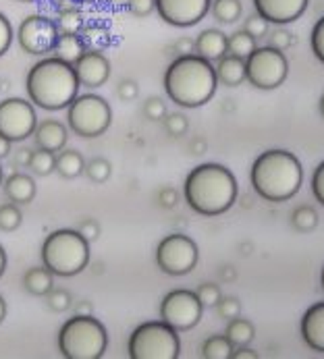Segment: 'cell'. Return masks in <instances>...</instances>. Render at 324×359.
Here are the masks:
<instances>
[{
    "mask_svg": "<svg viewBox=\"0 0 324 359\" xmlns=\"http://www.w3.org/2000/svg\"><path fill=\"white\" fill-rule=\"evenodd\" d=\"M323 289H324V268H323Z\"/></svg>",
    "mask_w": 324,
    "mask_h": 359,
    "instance_id": "obj_62",
    "label": "cell"
},
{
    "mask_svg": "<svg viewBox=\"0 0 324 359\" xmlns=\"http://www.w3.org/2000/svg\"><path fill=\"white\" fill-rule=\"evenodd\" d=\"M127 8L133 17L146 19L156 11V0H127Z\"/></svg>",
    "mask_w": 324,
    "mask_h": 359,
    "instance_id": "obj_42",
    "label": "cell"
},
{
    "mask_svg": "<svg viewBox=\"0 0 324 359\" xmlns=\"http://www.w3.org/2000/svg\"><path fill=\"white\" fill-rule=\"evenodd\" d=\"M46 304H48V308L53 309V311L60 313V311H67V309L73 306V297H71V293L65 291V289H53V291L46 295Z\"/></svg>",
    "mask_w": 324,
    "mask_h": 359,
    "instance_id": "obj_37",
    "label": "cell"
},
{
    "mask_svg": "<svg viewBox=\"0 0 324 359\" xmlns=\"http://www.w3.org/2000/svg\"><path fill=\"white\" fill-rule=\"evenodd\" d=\"M269 21L264 17H260L258 13H254L252 17L245 19V25H243V32H248L254 40H262L269 36Z\"/></svg>",
    "mask_w": 324,
    "mask_h": 359,
    "instance_id": "obj_36",
    "label": "cell"
},
{
    "mask_svg": "<svg viewBox=\"0 0 324 359\" xmlns=\"http://www.w3.org/2000/svg\"><path fill=\"white\" fill-rule=\"evenodd\" d=\"M32 152H34V150H29V148H21V150H17V152H15V164H17L19 168H25V166H29Z\"/></svg>",
    "mask_w": 324,
    "mask_h": 359,
    "instance_id": "obj_50",
    "label": "cell"
},
{
    "mask_svg": "<svg viewBox=\"0 0 324 359\" xmlns=\"http://www.w3.org/2000/svg\"><path fill=\"white\" fill-rule=\"evenodd\" d=\"M8 154H11V142H8L6 137H2V135H0V160H2V158H6Z\"/></svg>",
    "mask_w": 324,
    "mask_h": 359,
    "instance_id": "obj_53",
    "label": "cell"
},
{
    "mask_svg": "<svg viewBox=\"0 0 324 359\" xmlns=\"http://www.w3.org/2000/svg\"><path fill=\"white\" fill-rule=\"evenodd\" d=\"M56 29L58 34H67V36H79L81 27L86 25L83 13L77 6H65L56 13L54 17Z\"/></svg>",
    "mask_w": 324,
    "mask_h": 359,
    "instance_id": "obj_25",
    "label": "cell"
},
{
    "mask_svg": "<svg viewBox=\"0 0 324 359\" xmlns=\"http://www.w3.org/2000/svg\"><path fill=\"white\" fill-rule=\"evenodd\" d=\"M58 29L56 23L50 17L44 15H29L25 17L19 27H17V42L21 50L32 54V56H46L54 50L56 40H58Z\"/></svg>",
    "mask_w": 324,
    "mask_h": 359,
    "instance_id": "obj_13",
    "label": "cell"
},
{
    "mask_svg": "<svg viewBox=\"0 0 324 359\" xmlns=\"http://www.w3.org/2000/svg\"><path fill=\"white\" fill-rule=\"evenodd\" d=\"M71 2H94V0H71Z\"/></svg>",
    "mask_w": 324,
    "mask_h": 359,
    "instance_id": "obj_59",
    "label": "cell"
},
{
    "mask_svg": "<svg viewBox=\"0 0 324 359\" xmlns=\"http://www.w3.org/2000/svg\"><path fill=\"white\" fill-rule=\"evenodd\" d=\"M173 50L177 56H185V54H196V40L191 38H179L173 44Z\"/></svg>",
    "mask_w": 324,
    "mask_h": 359,
    "instance_id": "obj_49",
    "label": "cell"
},
{
    "mask_svg": "<svg viewBox=\"0 0 324 359\" xmlns=\"http://www.w3.org/2000/svg\"><path fill=\"white\" fill-rule=\"evenodd\" d=\"M241 0H212L210 4V13L218 23L231 25L241 17Z\"/></svg>",
    "mask_w": 324,
    "mask_h": 359,
    "instance_id": "obj_28",
    "label": "cell"
},
{
    "mask_svg": "<svg viewBox=\"0 0 324 359\" xmlns=\"http://www.w3.org/2000/svg\"><path fill=\"white\" fill-rule=\"evenodd\" d=\"M77 313H92V304H88V302H81V304L77 306Z\"/></svg>",
    "mask_w": 324,
    "mask_h": 359,
    "instance_id": "obj_55",
    "label": "cell"
},
{
    "mask_svg": "<svg viewBox=\"0 0 324 359\" xmlns=\"http://www.w3.org/2000/svg\"><path fill=\"white\" fill-rule=\"evenodd\" d=\"M231 359H258V353L254 349H250L248 345L245 347H235L233 353H231Z\"/></svg>",
    "mask_w": 324,
    "mask_h": 359,
    "instance_id": "obj_51",
    "label": "cell"
},
{
    "mask_svg": "<svg viewBox=\"0 0 324 359\" xmlns=\"http://www.w3.org/2000/svg\"><path fill=\"white\" fill-rule=\"evenodd\" d=\"M83 52V44L79 40V36H67V34H60L58 40H56V46H54L53 54L56 58L65 60V62H75Z\"/></svg>",
    "mask_w": 324,
    "mask_h": 359,
    "instance_id": "obj_27",
    "label": "cell"
},
{
    "mask_svg": "<svg viewBox=\"0 0 324 359\" xmlns=\"http://www.w3.org/2000/svg\"><path fill=\"white\" fill-rule=\"evenodd\" d=\"M13 40H15L13 25H11V21L6 19V15H4V13H0V56H4V54L8 52L11 44H13Z\"/></svg>",
    "mask_w": 324,
    "mask_h": 359,
    "instance_id": "obj_44",
    "label": "cell"
},
{
    "mask_svg": "<svg viewBox=\"0 0 324 359\" xmlns=\"http://www.w3.org/2000/svg\"><path fill=\"white\" fill-rule=\"evenodd\" d=\"M6 262H8L6 252H4V248L0 245V278H2V274H4V270H6Z\"/></svg>",
    "mask_w": 324,
    "mask_h": 359,
    "instance_id": "obj_54",
    "label": "cell"
},
{
    "mask_svg": "<svg viewBox=\"0 0 324 359\" xmlns=\"http://www.w3.org/2000/svg\"><path fill=\"white\" fill-rule=\"evenodd\" d=\"M206 150H208L206 140H202V137H194V140H191V144H189V152H191V154L202 156Z\"/></svg>",
    "mask_w": 324,
    "mask_h": 359,
    "instance_id": "obj_52",
    "label": "cell"
},
{
    "mask_svg": "<svg viewBox=\"0 0 324 359\" xmlns=\"http://www.w3.org/2000/svg\"><path fill=\"white\" fill-rule=\"evenodd\" d=\"M4 318H6V302H4L2 295H0V324L4 322Z\"/></svg>",
    "mask_w": 324,
    "mask_h": 359,
    "instance_id": "obj_57",
    "label": "cell"
},
{
    "mask_svg": "<svg viewBox=\"0 0 324 359\" xmlns=\"http://www.w3.org/2000/svg\"><path fill=\"white\" fill-rule=\"evenodd\" d=\"M233 349L235 347L231 345V341L224 334H215V337L204 341L200 355L204 359H231Z\"/></svg>",
    "mask_w": 324,
    "mask_h": 359,
    "instance_id": "obj_29",
    "label": "cell"
},
{
    "mask_svg": "<svg viewBox=\"0 0 324 359\" xmlns=\"http://www.w3.org/2000/svg\"><path fill=\"white\" fill-rule=\"evenodd\" d=\"M73 69L79 79V86L88 90L102 88L110 79V60L108 56H104V52L83 50L81 56L73 62Z\"/></svg>",
    "mask_w": 324,
    "mask_h": 359,
    "instance_id": "obj_15",
    "label": "cell"
},
{
    "mask_svg": "<svg viewBox=\"0 0 324 359\" xmlns=\"http://www.w3.org/2000/svg\"><path fill=\"white\" fill-rule=\"evenodd\" d=\"M312 194L324 205V162H320L316 166V170H314V177H312Z\"/></svg>",
    "mask_w": 324,
    "mask_h": 359,
    "instance_id": "obj_47",
    "label": "cell"
},
{
    "mask_svg": "<svg viewBox=\"0 0 324 359\" xmlns=\"http://www.w3.org/2000/svg\"><path fill=\"white\" fill-rule=\"evenodd\" d=\"M144 116L146 118H150V121H161L166 116V104L162 98L158 96H150L146 102H144Z\"/></svg>",
    "mask_w": 324,
    "mask_h": 359,
    "instance_id": "obj_41",
    "label": "cell"
},
{
    "mask_svg": "<svg viewBox=\"0 0 324 359\" xmlns=\"http://www.w3.org/2000/svg\"><path fill=\"white\" fill-rule=\"evenodd\" d=\"M2 189L8 202L17 205H27L34 202L36 198V181L34 177L25 175V172H13L2 181Z\"/></svg>",
    "mask_w": 324,
    "mask_h": 359,
    "instance_id": "obj_19",
    "label": "cell"
},
{
    "mask_svg": "<svg viewBox=\"0 0 324 359\" xmlns=\"http://www.w3.org/2000/svg\"><path fill=\"white\" fill-rule=\"evenodd\" d=\"M266 38H269V46L274 48V50L285 52L289 46H293V34L283 29V27H276L274 32H270Z\"/></svg>",
    "mask_w": 324,
    "mask_h": 359,
    "instance_id": "obj_40",
    "label": "cell"
},
{
    "mask_svg": "<svg viewBox=\"0 0 324 359\" xmlns=\"http://www.w3.org/2000/svg\"><path fill=\"white\" fill-rule=\"evenodd\" d=\"M79 40L83 44V50L92 52H104L112 42V36H110V29L102 23H90V25H83L81 32H79Z\"/></svg>",
    "mask_w": 324,
    "mask_h": 359,
    "instance_id": "obj_24",
    "label": "cell"
},
{
    "mask_svg": "<svg viewBox=\"0 0 324 359\" xmlns=\"http://www.w3.org/2000/svg\"><path fill=\"white\" fill-rule=\"evenodd\" d=\"M42 264L54 276H75L90 264V241L75 229H58L42 243Z\"/></svg>",
    "mask_w": 324,
    "mask_h": 359,
    "instance_id": "obj_6",
    "label": "cell"
},
{
    "mask_svg": "<svg viewBox=\"0 0 324 359\" xmlns=\"http://www.w3.org/2000/svg\"><path fill=\"white\" fill-rule=\"evenodd\" d=\"M86 168V160L77 150L71 148H62L60 152H56L54 158V170L65 177V179H77L79 175H83Z\"/></svg>",
    "mask_w": 324,
    "mask_h": 359,
    "instance_id": "obj_23",
    "label": "cell"
},
{
    "mask_svg": "<svg viewBox=\"0 0 324 359\" xmlns=\"http://www.w3.org/2000/svg\"><path fill=\"white\" fill-rule=\"evenodd\" d=\"M215 73L218 83L227 88H237L245 81V60L233 54H224L216 60Z\"/></svg>",
    "mask_w": 324,
    "mask_h": 359,
    "instance_id": "obj_20",
    "label": "cell"
},
{
    "mask_svg": "<svg viewBox=\"0 0 324 359\" xmlns=\"http://www.w3.org/2000/svg\"><path fill=\"white\" fill-rule=\"evenodd\" d=\"M218 79L210 60L198 54L177 56L164 73V92L181 108H200L216 94Z\"/></svg>",
    "mask_w": 324,
    "mask_h": 359,
    "instance_id": "obj_2",
    "label": "cell"
},
{
    "mask_svg": "<svg viewBox=\"0 0 324 359\" xmlns=\"http://www.w3.org/2000/svg\"><path fill=\"white\" fill-rule=\"evenodd\" d=\"M112 125V108L98 94L77 96L67 106V127L77 137H100Z\"/></svg>",
    "mask_w": 324,
    "mask_h": 359,
    "instance_id": "obj_8",
    "label": "cell"
},
{
    "mask_svg": "<svg viewBox=\"0 0 324 359\" xmlns=\"http://www.w3.org/2000/svg\"><path fill=\"white\" fill-rule=\"evenodd\" d=\"M252 187L266 202H287L291 200L302 183L304 168L299 158L287 150H266L252 164Z\"/></svg>",
    "mask_w": 324,
    "mask_h": 359,
    "instance_id": "obj_4",
    "label": "cell"
},
{
    "mask_svg": "<svg viewBox=\"0 0 324 359\" xmlns=\"http://www.w3.org/2000/svg\"><path fill=\"white\" fill-rule=\"evenodd\" d=\"M256 48V40L248 34V32H235L227 38V54L239 56V58H248L250 52Z\"/></svg>",
    "mask_w": 324,
    "mask_h": 359,
    "instance_id": "obj_30",
    "label": "cell"
},
{
    "mask_svg": "<svg viewBox=\"0 0 324 359\" xmlns=\"http://www.w3.org/2000/svg\"><path fill=\"white\" fill-rule=\"evenodd\" d=\"M83 172L88 175V179L92 181V183H107L108 179H110V175H112V164L108 162L107 158H92V160H88L86 162V168H83Z\"/></svg>",
    "mask_w": 324,
    "mask_h": 359,
    "instance_id": "obj_32",
    "label": "cell"
},
{
    "mask_svg": "<svg viewBox=\"0 0 324 359\" xmlns=\"http://www.w3.org/2000/svg\"><path fill=\"white\" fill-rule=\"evenodd\" d=\"M196 295H198V299H200V304H202L204 308H215L216 304H218V299L222 297L218 285H215V283H202V285L198 287Z\"/></svg>",
    "mask_w": 324,
    "mask_h": 359,
    "instance_id": "obj_38",
    "label": "cell"
},
{
    "mask_svg": "<svg viewBox=\"0 0 324 359\" xmlns=\"http://www.w3.org/2000/svg\"><path fill=\"white\" fill-rule=\"evenodd\" d=\"M23 222V212L19 210V205L8 202V204L0 205V231L2 233H13L21 226Z\"/></svg>",
    "mask_w": 324,
    "mask_h": 359,
    "instance_id": "obj_33",
    "label": "cell"
},
{
    "mask_svg": "<svg viewBox=\"0 0 324 359\" xmlns=\"http://www.w3.org/2000/svg\"><path fill=\"white\" fill-rule=\"evenodd\" d=\"M302 339L312 351L324 353V302L314 304L304 313V318H302Z\"/></svg>",
    "mask_w": 324,
    "mask_h": 359,
    "instance_id": "obj_18",
    "label": "cell"
},
{
    "mask_svg": "<svg viewBox=\"0 0 324 359\" xmlns=\"http://www.w3.org/2000/svg\"><path fill=\"white\" fill-rule=\"evenodd\" d=\"M254 8L269 23L287 25L297 21L306 13L308 0H254Z\"/></svg>",
    "mask_w": 324,
    "mask_h": 359,
    "instance_id": "obj_16",
    "label": "cell"
},
{
    "mask_svg": "<svg viewBox=\"0 0 324 359\" xmlns=\"http://www.w3.org/2000/svg\"><path fill=\"white\" fill-rule=\"evenodd\" d=\"M23 289L36 297H46L54 289V274L42 264L23 274Z\"/></svg>",
    "mask_w": 324,
    "mask_h": 359,
    "instance_id": "obj_22",
    "label": "cell"
},
{
    "mask_svg": "<svg viewBox=\"0 0 324 359\" xmlns=\"http://www.w3.org/2000/svg\"><path fill=\"white\" fill-rule=\"evenodd\" d=\"M38 125L36 108L23 98H6L0 102V135L11 144L23 142L34 135Z\"/></svg>",
    "mask_w": 324,
    "mask_h": 359,
    "instance_id": "obj_12",
    "label": "cell"
},
{
    "mask_svg": "<svg viewBox=\"0 0 324 359\" xmlns=\"http://www.w3.org/2000/svg\"><path fill=\"white\" fill-rule=\"evenodd\" d=\"M164 129H166V133H168V135H173V137H181V135H185V133H187V129H189V121H187V116H185V114H181V112H173V114H166V116H164Z\"/></svg>",
    "mask_w": 324,
    "mask_h": 359,
    "instance_id": "obj_35",
    "label": "cell"
},
{
    "mask_svg": "<svg viewBox=\"0 0 324 359\" xmlns=\"http://www.w3.org/2000/svg\"><path fill=\"white\" fill-rule=\"evenodd\" d=\"M196 54L215 62L218 58H222L227 54V36L220 29H204L198 38H196Z\"/></svg>",
    "mask_w": 324,
    "mask_h": 359,
    "instance_id": "obj_21",
    "label": "cell"
},
{
    "mask_svg": "<svg viewBox=\"0 0 324 359\" xmlns=\"http://www.w3.org/2000/svg\"><path fill=\"white\" fill-rule=\"evenodd\" d=\"M237 179L235 175L216 162H204L191 168L185 177L183 196L187 205L200 216H220L237 202Z\"/></svg>",
    "mask_w": 324,
    "mask_h": 359,
    "instance_id": "obj_1",
    "label": "cell"
},
{
    "mask_svg": "<svg viewBox=\"0 0 324 359\" xmlns=\"http://www.w3.org/2000/svg\"><path fill=\"white\" fill-rule=\"evenodd\" d=\"M54 158H56V154L38 148L36 152H32V160H29V166L27 168L36 177H48L50 172H54Z\"/></svg>",
    "mask_w": 324,
    "mask_h": 359,
    "instance_id": "obj_34",
    "label": "cell"
},
{
    "mask_svg": "<svg viewBox=\"0 0 324 359\" xmlns=\"http://www.w3.org/2000/svg\"><path fill=\"white\" fill-rule=\"evenodd\" d=\"M179 351V332L164 320L140 324L127 343V353L131 359H177Z\"/></svg>",
    "mask_w": 324,
    "mask_h": 359,
    "instance_id": "obj_7",
    "label": "cell"
},
{
    "mask_svg": "<svg viewBox=\"0 0 324 359\" xmlns=\"http://www.w3.org/2000/svg\"><path fill=\"white\" fill-rule=\"evenodd\" d=\"M158 204H161L162 208H166V210L175 208V205L179 204V194H177V189H173V187H162L161 191H158Z\"/></svg>",
    "mask_w": 324,
    "mask_h": 359,
    "instance_id": "obj_48",
    "label": "cell"
},
{
    "mask_svg": "<svg viewBox=\"0 0 324 359\" xmlns=\"http://www.w3.org/2000/svg\"><path fill=\"white\" fill-rule=\"evenodd\" d=\"M19 2H36V0H19Z\"/></svg>",
    "mask_w": 324,
    "mask_h": 359,
    "instance_id": "obj_61",
    "label": "cell"
},
{
    "mask_svg": "<svg viewBox=\"0 0 324 359\" xmlns=\"http://www.w3.org/2000/svg\"><path fill=\"white\" fill-rule=\"evenodd\" d=\"M77 231H79V233L83 235V239H88L90 243H94V241L100 237V224H98L96 218H86V220H81L79 226H77Z\"/></svg>",
    "mask_w": 324,
    "mask_h": 359,
    "instance_id": "obj_46",
    "label": "cell"
},
{
    "mask_svg": "<svg viewBox=\"0 0 324 359\" xmlns=\"http://www.w3.org/2000/svg\"><path fill=\"white\" fill-rule=\"evenodd\" d=\"M318 108H320V114L324 116V94H323V98H320V104H318Z\"/></svg>",
    "mask_w": 324,
    "mask_h": 359,
    "instance_id": "obj_58",
    "label": "cell"
},
{
    "mask_svg": "<svg viewBox=\"0 0 324 359\" xmlns=\"http://www.w3.org/2000/svg\"><path fill=\"white\" fill-rule=\"evenodd\" d=\"M58 351L67 359H100L108 349L107 326L92 313H75L56 337Z\"/></svg>",
    "mask_w": 324,
    "mask_h": 359,
    "instance_id": "obj_5",
    "label": "cell"
},
{
    "mask_svg": "<svg viewBox=\"0 0 324 359\" xmlns=\"http://www.w3.org/2000/svg\"><path fill=\"white\" fill-rule=\"evenodd\" d=\"M224 337L231 341L233 347H245V345H250L254 341L256 328H254V324L250 320L237 316V318L229 320V326L224 330Z\"/></svg>",
    "mask_w": 324,
    "mask_h": 359,
    "instance_id": "obj_26",
    "label": "cell"
},
{
    "mask_svg": "<svg viewBox=\"0 0 324 359\" xmlns=\"http://www.w3.org/2000/svg\"><path fill=\"white\" fill-rule=\"evenodd\" d=\"M289 75L287 56L270 46H256L245 58V81L258 90H276Z\"/></svg>",
    "mask_w": 324,
    "mask_h": 359,
    "instance_id": "obj_9",
    "label": "cell"
},
{
    "mask_svg": "<svg viewBox=\"0 0 324 359\" xmlns=\"http://www.w3.org/2000/svg\"><path fill=\"white\" fill-rule=\"evenodd\" d=\"M200 259V250L196 241L187 235L173 233L166 235L156 248V266L168 276L189 274Z\"/></svg>",
    "mask_w": 324,
    "mask_h": 359,
    "instance_id": "obj_10",
    "label": "cell"
},
{
    "mask_svg": "<svg viewBox=\"0 0 324 359\" xmlns=\"http://www.w3.org/2000/svg\"><path fill=\"white\" fill-rule=\"evenodd\" d=\"M79 79L71 62L56 56L38 60L25 79V90L29 102L42 110L56 112L67 108L79 96Z\"/></svg>",
    "mask_w": 324,
    "mask_h": 359,
    "instance_id": "obj_3",
    "label": "cell"
},
{
    "mask_svg": "<svg viewBox=\"0 0 324 359\" xmlns=\"http://www.w3.org/2000/svg\"><path fill=\"white\" fill-rule=\"evenodd\" d=\"M310 44H312V52L314 56L324 65V17H320L312 29V38H310Z\"/></svg>",
    "mask_w": 324,
    "mask_h": 359,
    "instance_id": "obj_43",
    "label": "cell"
},
{
    "mask_svg": "<svg viewBox=\"0 0 324 359\" xmlns=\"http://www.w3.org/2000/svg\"><path fill=\"white\" fill-rule=\"evenodd\" d=\"M291 224L299 233H312L318 229V212L310 205H299L291 214Z\"/></svg>",
    "mask_w": 324,
    "mask_h": 359,
    "instance_id": "obj_31",
    "label": "cell"
},
{
    "mask_svg": "<svg viewBox=\"0 0 324 359\" xmlns=\"http://www.w3.org/2000/svg\"><path fill=\"white\" fill-rule=\"evenodd\" d=\"M0 185H2V168H0Z\"/></svg>",
    "mask_w": 324,
    "mask_h": 359,
    "instance_id": "obj_60",
    "label": "cell"
},
{
    "mask_svg": "<svg viewBox=\"0 0 324 359\" xmlns=\"http://www.w3.org/2000/svg\"><path fill=\"white\" fill-rule=\"evenodd\" d=\"M215 308L218 318H222V320H233L241 313V304L237 297H220Z\"/></svg>",
    "mask_w": 324,
    "mask_h": 359,
    "instance_id": "obj_39",
    "label": "cell"
},
{
    "mask_svg": "<svg viewBox=\"0 0 324 359\" xmlns=\"http://www.w3.org/2000/svg\"><path fill=\"white\" fill-rule=\"evenodd\" d=\"M204 306L200 304L196 291L175 289L166 293L161 302V320L173 326L177 332L191 330L202 320Z\"/></svg>",
    "mask_w": 324,
    "mask_h": 359,
    "instance_id": "obj_11",
    "label": "cell"
},
{
    "mask_svg": "<svg viewBox=\"0 0 324 359\" xmlns=\"http://www.w3.org/2000/svg\"><path fill=\"white\" fill-rule=\"evenodd\" d=\"M116 96L123 100V102H133L137 96H140V86L137 81L133 79H123L116 88Z\"/></svg>",
    "mask_w": 324,
    "mask_h": 359,
    "instance_id": "obj_45",
    "label": "cell"
},
{
    "mask_svg": "<svg viewBox=\"0 0 324 359\" xmlns=\"http://www.w3.org/2000/svg\"><path fill=\"white\" fill-rule=\"evenodd\" d=\"M220 276H222V278H229V280H231V278H235V274H233L231 266H224V268L220 270Z\"/></svg>",
    "mask_w": 324,
    "mask_h": 359,
    "instance_id": "obj_56",
    "label": "cell"
},
{
    "mask_svg": "<svg viewBox=\"0 0 324 359\" xmlns=\"http://www.w3.org/2000/svg\"><path fill=\"white\" fill-rule=\"evenodd\" d=\"M36 140V146L40 150H46V152H60L65 146H67V140H69V127L62 125L60 121L56 118H46L42 123L36 125L34 129V135Z\"/></svg>",
    "mask_w": 324,
    "mask_h": 359,
    "instance_id": "obj_17",
    "label": "cell"
},
{
    "mask_svg": "<svg viewBox=\"0 0 324 359\" xmlns=\"http://www.w3.org/2000/svg\"><path fill=\"white\" fill-rule=\"evenodd\" d=\"M210 4L212 0H156V11L173 27H191L208 15Z\"/></svg>",
    "mask_w": 324,
    "mask_h": 359,
    "instance_id": "obj_14",
    "label": "cell"
}]
</instances>
